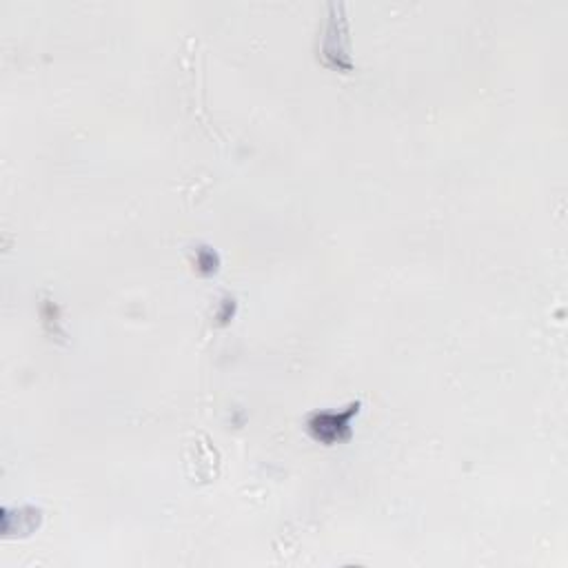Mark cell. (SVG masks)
Here are the masks:
<instances>
[{"label":"cell","instance_id":"277c9868","mask_svg":"<svg viewBox=\"0 0 568 568\" xmlns=\"http://www.w3.org/2000/svg\"><path fill=\"white\" fill-rule=\"evenodd\" d=\"M196 265H198L200 273H205V276H209V273L218 271V267H220L218 253L213 251V249H209V247H198V251H196Z\"/></svg>","mask_w":568,"mask_h":568},{"label":"cell","instance_id":"3957f363","mask_svg":"<svg viewBox=\"0 0 568 568\" xmlns=\"http://www.w3.org/2000/svg\"><path fill=\"white\" fill-rule=\"evenodd\" d=\"M40 522H43V511L36 506H20V509H5L3 511V533L5 537L29 535L34 533Z\"/></svg>","mask_w":568,"mask_h":568},{"label":"cell","instance_id":"6da1fadb","mask_svg":"<svg viewBox=\"0 0 568 568\" xmlns=\"http://www.w3.org/2000/svg\"><path fill=\"white\" fill-rule=\"evenodd\" d=\"M327 18L320 29L318 38V60L333 71L351 74L353 56H351V38H349V18L342 3L327 5Z\"/></svg>","mask_w":568,"mask_h":568},{"label":"cell","instance_id":"7a4b0ae2","mask_svg":"<svg viewBox=\"0 0 568 568\" xmlns=\"http://www.w3.org/2000/svg\"><path fill=\"white\" fill-rule=\"evenodd\" d=\"M360 402H351L340 411H313L307 418V429L313 440L333 446L351 438V422L360 413Z\"/></svg>","mask_w":568,"mask_h":568}]
</instances>
